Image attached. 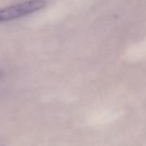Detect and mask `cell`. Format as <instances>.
Masks as SVG:
<instances>
[{
    "label": "cell",
    "mask_w": 146,
    "mask_h": 146,
    "mask_svg": "<svg viewBox=\"0 0 146 146\" xmlns=\"http://www.w3.org/2000/svg\"><path fill=\"white\" fill-rule=\"evenodd\" d=\"M46 4V0H27L0 9V22L9 21L30 15L44 9Z\"/></svg>",
    "instance_id": "6da1fadb"
},
{
    "label": "cell",
    "mask_w": 146,
    "mask_h": 146,
    "mask_svg": "<svg viewBox=\"0 0 146 146\" xmlns=\"http://www.w3.org/2000/svg\"><path fill=\"white\" fill-rule=\"evenodd\" d=\"M0 76H1V71H0Z\"/></svg>",
    "instance_id": "7a4b0ae2"
}]
</instances>
